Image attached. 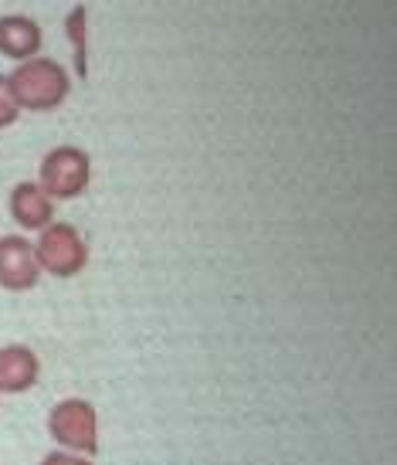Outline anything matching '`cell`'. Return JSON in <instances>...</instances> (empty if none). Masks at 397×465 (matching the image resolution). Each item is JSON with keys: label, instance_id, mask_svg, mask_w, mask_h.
Masks as SVG:
<instances>
[{"label": "cell", "instance_id": "7a4b0ae2", "mask_svg": "<svg viewBox=\"0 0 397 465\" xmlns=\"http://www.w3.org/2000/svg\"><path fill=\"white\" fill-rule=\"evenodd\" d=\"M92 183V156L82 146H55L45 153L38 167V187L52 201H75Z\"/></svg>", "mask_w": 397, "mask_h": 465}, {"label": "cell", "instance_id": "3957f363", "mask_svg": "<svg viewBox=\"0 0 397 465\" xmlns=\"http://www.w3.org/2000/svg\"><path fill=\"white\" fill-rule=\"evenodd\" d=\"M48 431L62 452H75L85 459L99 452V414L85 398L58 401L48 414Z\"/></svg>", "mask_w": 397, "mask_h": 465}, {"label": "cell", "instance_id": "9c48e42d", "mask_svg": "<svg viewBox=\"0 0 397 465\" xmlns=\"http://www.w3.org/2000/svg\"><path fill=\"white\" fill-rule=\"evenodd\" d=\"M65 31H68V41H72V48H75V68H78V75H85V7H82V4L68 11Z\"/></svg>", "mask_w": 397, "mask_h": 465}, {"label": "cell", "instance_id": "5b68a950", "mask_svg": "<svg viewBox=\"0 0 397 465\" xmlns=\"http://www.w3.org/2000/svg\"><path fill=\"white\" fill-rule=\"evenodd\" d=\"M41 279L35 242L25 234H0V289L7 292H27Z\"/></svg>", "mask_w": 397, "mask_h": 465}, {"label": "cell", "instance_id": "52a82bcc", "mask_svg": "<svg viewBox=\"0 0 397 465\" xmlns=\"http://www.w3.org/2000/svg\"><path fill=\"white\" fill-rule=\"evenodd\" d=\"M41 361L38 353L25 343L0 347V394H25L38 384Z\"/></svg>", "mask_w": 397, "mask_h": 465}, {"label": "cell", "instance_id": "277c9868", "mask_svg": "<svg viewBox=\"0 0 397 465\" xmlns=\"http://www.w3.org/2000/svg\"><path fill=\"white\" fill-rule=\"evenodd\" d=\"M35 259H38L41 272H48L55 279H72V275H78V272L89 265V245L78 234L75 224L52 221L48 228L38 232Z\"/></svg>", "mask_w": 397, "mask_h": 465}, {"label": "cell", "instance_id": "6da1fadb", "mask_svg": "<svg viewBox=\"0 0 397 465\" xmlns=\"http://www.w3.org/2000/svg\"><path fill=\"white\" fill-rule=\"evenodd\" d=\"M7 85H11V95L21 113H52L68 99L72 78H68L62 62L38 54V58L21 62L14 68L7 75Z\"/></svg>", "mask_w": 397, "mask_h": 465}, {"label": "cell", "instance_id": "30bf717a", "mask_svg": "<svg viewBox=\"0 0 397 465\" xmlns=\"http://www.w3.org/2000/svg\"><path fill=\"white\" fill-rule=\"evenodd\" d=\"M21 119V109L14 103L11 85H7V75H0V130H7Z\"/></svg>", "mask_w": 397, "mask_h": 465}, {"label": "cell", "instance_id": "8992f818", "mask_svg": "<svg viewBox=\"0 0 397 465\" xmlns=\"http://www.w3.org/2000/svg\"><path fill=\"white\" fill-rule=\"evenodd\" d=\"M41 45H45V31L35 17H25V14H7L0 17V54L11 58V62H31L41 54Z\"/></svg>", "mask_w": 397, "mask_h": 465}, {"label": "cell", "instance_id": "8fae6325", "mask_svg": "<svg viewBox=\"0 0 397 465\" xmlns=\"http://www.w3.org/2000/svg\"><path fill=\"white\" fill-rule=\"evenodd\" d=\"M41 465H92V459H85V455H75V452H52L41 459Z\"/></svg>", "mask_w": 397, "mask_h": 465}, {"label": "cell", "instance_id": "ba28073f", "mask_svg": "<svg viewBox=\"0 0 397 465\" xmlns=\"http://www.w3.org/2000/svg\"><path fill=\"white\" fill-rule=\"evenodd\" d=\"M11 218L25 232H41L55 221V201L38 187V181H25L11 191Z\"/></svg>", "mask_w": 397, "mask_h": 465}]
</instances>
